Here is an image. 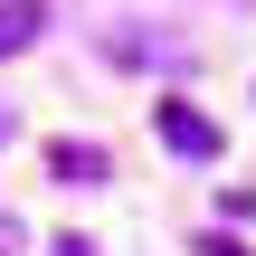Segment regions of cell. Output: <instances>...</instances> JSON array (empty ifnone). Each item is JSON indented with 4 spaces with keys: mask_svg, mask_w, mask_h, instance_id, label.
Masks as SVG:
<instances>
[{
    "mask_svg": "<svg viewBox=\"0 0 256 256\" xmlns=\"http://www.w3.org/2000/svg\"><path fill=\"white\" fill-rule=\"evenodd\" d=\"M152 133H162L171 152H190V162H218V124H209L190 95H162V104H152Z\"/></svg>",
    "mask_w": 256,
    "mask_h": 256,
    "instance_id": "1",
    "label": "cell"
},
{
    "mask_svg": "<svg viewBox=\"0 0 256 256\" xmlns=\"http://www.w3.org/2000/svg\"><path fill=\"white\" fill-rule=\"evenodd\" d=\"M0 247H10V238H0Z\"/></svg>",
    "mask_w": 256,
    "mask_h": 256,
    "instance_id": "6",
    "label": "cell"
},
{
    "mask_svg": "<svg viewBox=\"0 0 256 256\" xmlns=\"http://www.w3.org/2000/svg\"><path fill=\"white\" fill-rule=\"evenodd\" d=\"M48 171H57V180H76V190H86V180H104V171H114V162H104V152H95V142H48Z\"/></svg>",
    "mask_w": 256,
    "mask_h": 256,
    "instance_id": "2",
    "label": "cell"
},
{
    "mask_svg": "<svg viewBox=\"0 0 256 256\" xmlns=\"http://www.w3.org/2000/svg\"><path fill=\"white\" fill-rule=\"evenodd\" d=\"M38 28H48V10H38V0H0V57H19Z\"/></svg>",
    "mask_w": 256,
    "mask_h": 256,
    "instance_id": "3",
    "label": "cell"
},
{
    "mask_svg": "<svg viewBox=\"0 0 256 256\" xmlns=\"http://www.w3.org/2000/svg\"><path fill=\"white\" fill-rule=\"evenodd\" d=\"M200 256H247V247H238V228H209V238H200Z\"/></svg>",
    "mask_w": 256,
    "mask_h": 256,
    "instance_id": "4",
    "label": "cell"
},
{
    "mask_svg": "<svg viewBox=\"0 0 256 256\" xmlns=\"http://www.w3.org/2000/svg\"><path fill=\"white\" fill-rule=\"evenodd\" d=\"M57 256H95V238H57Z\"/></svg>",
    "mask_w": 256,
    "mask_h": 256,
    "instance_id": "5",
    "label": "cell"
}]
</instances>
